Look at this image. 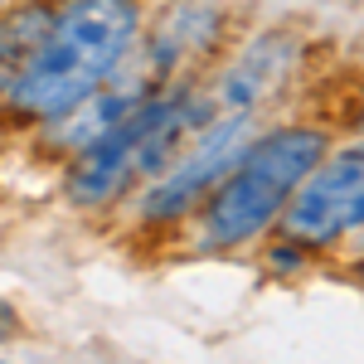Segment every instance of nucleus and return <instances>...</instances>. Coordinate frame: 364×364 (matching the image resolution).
<instances>
[{
	"mask_svg": "<svg viewBox=\"0 0 364 364\" xmlns=\"http://www.w3.org/2000/svg\"><path fill=\"white\" fill-rule=\"evenodd\" d=\"M141 25L136 0H68L34 34L25 54L10 63L5 92L29 117L54 122L102 87L132 54Z\"/></svg>",
	"mask_w": 364,
	"mask_h": 364,
	"instance_id": "1",
	"label": "nucleus"
},
{
	"mask_svg": "<svg viewBox=\"0 0 364 364\" xmlns=\"http://www.w3.org/2000/svg\"><path fill=\"white\" fill-rule=\"evenodd\" d=\"M326 151H331V136L321 127L287 122L262 136L252 132L248 146L238 151V161L224 170V180L199 204V243L209 252H233L252 238H262L267 228H277L287 199L321 166Z\"/></svg>",
	"mask_w": 364,
	"mask_h": 364,
	"instance_id": "2",
	"label": "nucleus"
},
{
	"mask_svg": "<svg viewBox=\"0 0 364 364\" xmlns=\"http://www.w3.org/2000/svg\"><path fill=\"white\" fill-rule=\"evenodd\" d=\"M214 112V97L190 83H170L166 92H151L141 107L107 127L97 141L78 151V166L68 170V199L78 209H102L122 199L136 180L161 175L180 156L185 136H195Z\"/></svg>",
	"mask_w": 364,
	"mask_h": 364,
	"instance_id": "3",
	"label": "nucleus"
},
{
	"mask_svg": "<svg viewBox=\"0 0 364 364\" xmlns=\"http://www.w3.org/2000/svg\"><path fill=\"white\" fill-rule=\"evenodd\" d=\"M282 238L301 248H331L364 228V141L345 151H326L321 166L296 185L282 209Z\"/></svg>",
	"mask_w": 364,
	"mask_h": 364,
	"instance_id": "4",
	"label": "nucleus"
},
{
	"mask_svg": "<svg viewBox=\"0 0 364 364\" xmlns=\"http://www.w3.org/2000/svg\"><path fill=\"white\" fill-rule=\"evenodd\" d=\"M248 136H252V112L209 117V122L195 132L190 151L175 156V161L156 175L151 195L141 199V219H146V224L185 219V214H190L195 204H204V195L224 180V170L238 161V151L248 146Z\"/></svg>",
	"mask_w": 364,
	"mask_h": 364,
	"instance_id": "5",
	"label": "nucleus"
},
{
	"mask_svg": "<svg viewBox=\"0 0 364 364\" xmlns=\"http://www.w3.org/2000/svg\"><path fill=\"white\" fill-rule=\"evenodd\" d=\"M291 63H296V44L287 34H262L252 49H243V54L228 63L224 78L209 87L214 112H257L272 92L287 87Z\"/></svg>",
	"mask_w": 364,
	"mask_h": 364,
	"instance_id": "6",
	"label": "nucleus"
},
{
	"mask_svg": "<svg viewBox=\"0 0 364 364\" xmlns=\"http://www.w3.org/2000/svg\"><path fill=\"white\" fill-rule=\"evenodd\" d=\"M15 331H20V326H15V311L0 301V340H15Z\"/></svg>",
	"mask_w": 364,
	"mask_h": 364,
	"instance_id": "7",
	"label": "nucleus"
},
{
	"mask_svg": "<svg viewBox=\"0 0 364 364\" xmlns=\"http://www.w3.org/2000/svg\"><path fill=\"white\" fill-rule=\"evenodd\" d=\"M0 15H5V0H0Z\"/></svg>",
	"mask_w": 364,
	"mask_h": 364,
	"instance_id": "8",
	"label": "nucleus"
}]
</instances>
